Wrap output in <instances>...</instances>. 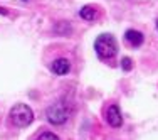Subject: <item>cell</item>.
Here are the masks:
<instances>
[{
  "label": "cell",
  "mask_w": 158,
  "mask_h": 140,
  "mask_svg": "<svg viewBox=\"0 0 158 140\" xmlns=\"http://www.w3.org/2000/svg\"><path fill=\"white\" fill-rule=\"evenodd\" d=\"M9 118H10V122H12V125H15L19 128H25L34 122V112L29 105L17 103L10 108Z\"/></svg>",
  "instance_id": "obj_1"
},
{
  "label": "cell",
  "mask_w": 158,
  "mask_h": 140,
  "mask_svg": "<svg viewBox=\"0 0 158 140\" xmlns=\"http://www.w3.org/2000/svg\"><path fill=\"white\" fill-rule=\"evenodd\" d=\"M96 54L101 59H113L118 54V44H116L114 37L111 34H101L98 36L96 42H94Z\"/></svg>",
  "instance_id": "obj_2"
},
{
  "label": "cell",
  "mask_w": 158,
  "mask_h": 140,
  "mask_svg": "<svg viewBox=\"0 0 158 140\" xmlns=\"http://www.w3.org/2000/svg\"><path fill=\"white\" fill-rule=\"evenodd\" d=\"M69 115H71V108L64 100H57L46 112L49 123H52V125H64L67 122V118H69Z\"/></svg>",
  "instance_id": "obj_3"
},
{
  "label": "cell",
  "mask_w": 158,
  "mask_h": 140,
  "mask_svg": "<svg viewBox=\"0 0 158 140\" xmlns=\"http://www.w3.org/2000/svg\"><path fill=\"white\" fill-rule=\"evenodd\" d=\"M106 122L110 123V127H113V128H118L123 125V115H121V110H119L118 105H110V107H108Z\"/></svg>",
  "instance_id": "obj_4"
},
{
  "label": "cell",
  "mask_w": 158,
  "mask_h": 140,
  "mask_svg": "<svg viewBox=\"0 0 158 140\" xmlns=\"http://www.w3.org/2000/svg\"><path fill=\"white\" fill-rule=\"evenodd\" d=\"M51 71L54 74H57V76H64V74H67L71 71V63L64 58L56 59V61L51 64Z\"/></svg>",
  "instance_id": "obj_5"
},
{
  "label": "cell",
  "mask_w": 158,
  "mask_h": 140,
  "mask_svg": "<svg viewBox=\"0 0 158 140\" xmlns=\"http://www.w3.org/2000/svg\"><path fill=\"white\" fill-rule=\"evenodd\" d=\"M125 41L130 44L131 47H140L141 44H143V41H145V37H143V34L140 31L130 29V31L125 32Z\"/></svg>",
  "instance_id": "obj_6"
},
{
  "label": "cell",
  "mask_w": 158,
  "mask_h": 140,
  "mask_svg": "<svg viewBox=\"0 0 158 140\" xmlns=\"http://www.w3.org/2000/svg\"><path fill=\"white\" fill-rule=\"evenodd\" d=\"M79 17L84 19L88 22H93L98 19V9H94L93 5H84L81 10H79Z\"/></svg>",
  "instance_id": "obj_7"
},
{
  "label": "cell",
  "mask_w": 158,
  "mask_h": 140,
  "mask_svg": "<svg viewBox=\"0 0 158 140\" xmlns=\"http://www.w3.org/2000/svg\"><path fill=\"white\" fill-rule=\"evenodd\" d=\"M35 140H59V137L56 133H52V132H42Z\"/></svg>",
  "instance_id": "obj_8"
},
{
  "label": "cell",
  "mask_w": 158,
  "mask_h": 140,
  "mask_svg": "<svg viewBox=\"0 0 158 140\" xmlns=\"http://www.w3.org/2000/svg\"><path fill=\"white\" fill-rule=\"evenodd\" d=\"M131 68H133L131 59H130V58H123V59H121V69H123V71H130Z\"/></svg>",
  "instance_id": "obj_9"
},
{
  "label": "cell",
  "mask_w": 158,
  "mask_h": 140,
  "mask_svg": "<svg viewBox=\"0 0 158 140\" xmlns=\"http://www.w3.org/2000/svg\"><path fill=\"white\" fill-rule=\"evenodd\" d=\"M156 29H158V20H156Z\"/></svg>",
  "instance_id": "obj_10"
}]
</instances>
